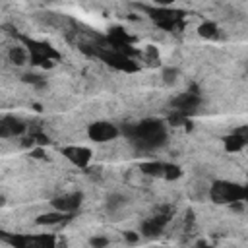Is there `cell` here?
I'll return each instance as SVG.
<instances>
[{"mask_svg":"<svg viewBox=\"0 0 248 248\" xmlns=\"http://www.w3.org/2000/svg\"><path fill=\"white\" fill-rule=\"evenodd\" d=\"M66 219V213H62V211H56V209H52V211H48V213H43V215H39L35 221H37V225H46V227H56V225H60L62 221Z\"/></svg>","mask_w":248,"mask_h":248,"instance_id":"52a82bcc","label":"cell"},{"mask_svg":"<svg viewBox=\"0 0 248 248\" xmlns=\"http://www.w3.org/2000/svg\"><path fill=\"white\" fill-rule=\"evenodd\" d=\"M89 246L91 248H108V238L103 234H95V236H91Z\"/></svg>","mask_w":248,"mask_h":248,"instance_id":"5bb4252c","label":"cell"},{"mask_svg":"<svg viewBox=\"0 0 248 248\" xmlns=\"http://www.w3.org/2000/svg\"><path fill=\"white\" fill-rule=\"evenodd\" d=\"M217 23L215 21H202V25L198 27V33L202 35V37H205V39H213V37H217Z\"/></svg>","mask_w":248,"mask_h":248,"instance_id":"8fae6325","label":"cell"},{"mask_svg":"<svg viewBox=\"0 0 248 248\" xmlns=\"http://www.w3.org/2000/svg\"><path fill=\"white\" fill-rule=\"evenodd\" d=\"M198 248H211V246H207L205 242H198Z\"/></svg>","mask_w":248,"mask_h":248,"instance_id":"ac0fdd59","label":"cell"},{"mask_svg":"<svg viewBox=\"0 0 248 248\" xmlns=\"http://www.w3.org/2000/svg\"><path fill=\"white\" fill-rule=\"evenodd\" d=\"M64 155H66L74 165H78V167H81V169L89 167L91 157H93L91 149H87V147H83V145H70V147L64 149Z\"/></svg>","mask_w":248,"mask_h":248,"instance_id":"277c9868","label":"cell"},{"mask_svg":"<svg viewBox=\"0 0 248 248\" xmlns=\"http://www.w3.org/2000/svg\"><path fill=\"white\" fill-rule=\"evenodd\" d=\"M167 221H169V215H155V217H149V219H145V221L141 223V232H140V234H143V236H147V238L159 236V234L163 232Z\"/></svg>","mask_w":248,"mask_h":248,"instance_id":"5b68a950","label":"cell"},{"mask_svg":"<svg viewBox=\"0 0 248 248\" xmlns=\"http://www.w3.org/2000/svg\"><path fill=\"white\" fill-rule=\"evenodd\" d=\"M176 79H178V70H176V68H165V70H163V81H165L167 85L176 83Z\"/></svg>","mask_w":248,"mask_h":248,"instance_id":"4fadbf2b","label":"cell"},{"mask_svg":"<svg viewBox=\"0 0 248 248\" xmlns=\"http://www.w3.org/2000/svg\"><path fill=\"white\" fill-rule=\"evenodd\" d=\"M209 198L219 203H232V202H244L246 190L238 184L231 182H215L209 188Z\"/></svg>","mask_w":248,"mask_h":248,"instance_id":"6da1fadb","label":"cell"},{"mask_svg":"<svg viewBox=\"0 0 248 248\" xmlns=\"http://www.w3.org/2000/svg\"><path fill=\"white\" fill-rule=\"evenodd\" d=\"M244 145H246V136L244 134H232L225 140L227 151H240V149H244Z\"/></svg>","mask_w":248,"mask_h":248,"instance_id":"9c48e42d","label":"cell"},{"mask_svg":"<svg viewBox=\"0 0 248 248\" xmlns=\"http://www.w3.org/2000/svg\"><path fill=\"white\" fill-rule=\"evenodd\" d=\"M140 170L143 174H149V176H163V163H157V161H145L140 165Z\"/></svg>","mask_w":248,"mask_h":248,"instance_id":"30bf717a","label":"cell"},{"mask_svg":"<svg viewBox=\"0 0 248 248\" xmlns=\"http://www.w3.org/2000/svg\"><path fill=\"white\" fill-rule=\"evenodd\" d=\"M54 248H68V240H66L64 236H62V238L58 236V238L54 240Z\"/></svg>","mask_w":248,"mask_h":248,"instance_id":"e0dca14e","label":"cell"},{"mask_svg":"<svg viewBox=\"0 0 248 248\" xmlns=\"http://www.w3.org/2000/svg\"><path fill=\"white\" fill-rule=\"evenodd\" d=\"M8 58H10V62L12 64H16V66H23V64H27V58H29V54H27V50L23 48V46H12L10 50H8Z\"/></svg>","mask_w":248,"mask_h":248,"instance_id":"ba28073f","label":"cell"},{"mask_svg":"<svg viewBox=\"0 0 248 248\" xmlns=\"http://www.w3.org/2000/svg\"><path fill=\"white\" fill-rule=\"evenodd\" d=\"M81 202H83V194L81 192H70V194H62V196L54 198L50 202V205H52V209L62 211V213L68 215V213L76 211L81 205Z\"/></svg>","mask_w":248,"mask_h":248,"instance_id":"7a4b0ae2","label":"cell"},{"mask_svg":"<svg viewBox=\"0 0 248 248\" xmlns=\"http://www.w3.org/2000/svg\"><path fill=\"white\" fill-rule=\"evenodd\" d=\"M4 202H6V198H4V196H0V207L4 205Z\"/></svg>","mask_w":248,"mask_h":248,"instance_id":"d6986e66","label":"cell"},{"mask_svg":"<svg viewBox=\"0 0 248 248\" xmlns=\"http://www.w3.org/2000/svg\"><path fill=\"white\" fill-rule=\"evenodd\" d=\"M126 203H128V200H126L124 194H120V192H110V194L107 196V200H105V209H107L110 215H114V213H118L120 209H124Z\"/></svg>","mask_w":248,"mask_h":248,"instance_id":"8992f818","label":"cell"},{"mask_svg":"<svg viewBox=\"0 0 248 248\" xmlns=\"http://www.w3.org/2000/svg\"><path fill=\"white\" fill-rule=\"evenodd\" d=\"M163 176L167 180H176V178L182 176V170L176 165H163Z\"/></svg>","mask_w":248,"mask_h":248,"instance_id":"7c38bea8","label":"cell"},{"mask_svg":"<svg viewBox=\"0 0 248 248\" xmlns=\"http://www.w3.org/2000/svg\"><path fill=\"white\" fill-rule=\"evenodd\" d=\"M116 136H118V128L114 124H110V122H95V124L89 126V138L93 141L103 143V141L114 140Z\"/></svg>","mask_w":248,"mask_h":248,"instance_id":"3957f363","label":"cell"},{"mask_svg":"<svg viewBox=\"0 0 248 248\" xmlns=\"http://www.w3.org/2000/svg\"><path fill=\"white\" fill-rule=\"evenodd\" d=\"M124 240H128L130 244H134V242H138V240H140V232H134V231H126V232H124Z\"/></svg>","mask_w":248,"mask_h":248,"instance_id":"2e32d148","label":"cell"},{"mask_svg":"<svg viewBox=\"0 0 248 248\" xmlns=\"http://www.w3.org/2000/svg\"><path fill=\"white\" fill-rule=\"evenodd\" d=\"M85 172H87V176L91 178V180H99L101 178V174H103V170H101V167H85Z\"/></svg>","mask_w":248,"mask_h":248,"instance_id":"9a60e30c","label":"cell"}]
</instances>
